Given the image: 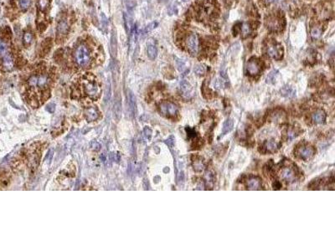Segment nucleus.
Masks as SVG:
<instances>
[{"instance_id":"412c9836","label":"nucleus","mask_w":335,"mask_h":251,"mask_svg":"<svg viewBox=\"0 0 335 251\" xmlns=\"http://www.w3.org/2000/svg\"><path fill=\"white\" fill-rule=\"evenodd\" d=\"M268 24H267V28H269L270 29H272V30H277L280 26H281V23L278 20V18H275V17H270L268 18Z\"/></svg>"},{"instance_id":"f257e3e1","label":"nucleus","mask_w":335,"mask_h":251,"mask_svg":"<svg viewBox=\"0 0 335 251\" xmlns=\"http://www.w3.org/2000/svg\"><path fill=\"white\" fill-rule=\"evenodd\" d=\"M49 82L50 79L46 74H35L31 75L28 79V85L30 88L29 94L34 92L35 90H37L39 94H40V101H45L48 99L49 96Z\"/></svg>"},{"instance_id":"ddd939ff","label":"nucleus","mask_w":335,"mask_h":251,"mask_svg":"<svg viewBox=\"0 0 335 251\" xmlns=\"http://www.w3.org/2000/svg\"><path fill=\"white\" fill-rule=\"evenodd\" d=\"M280 146V144L276 141L273 139L271 140H267L264 142V144L262 145V152L263 153H267V152H270V153H272L277 152L278 148Z\"/></svg>"},{"instance_id":"423d86ee","label":"nucleus","mask_w":335,"mask_h":251,"mask_svg":"<svg viewBox=\"0 0 335 251\" xmlns=\"http://www.w3.org/2000/svg\"><path fill=\"white\" fill-rule=\"evenodd\" d=\"M297 156L304 161H308V159L312 158L313 155L315 154V150L312 146L301 145L296 150Z\"/></svg>"},{"instance_id":"f03ea898","label":"nucleus","mask_w":335,"mask_h":251,"mask_svg":"<svg viewBox=\"0 0 335 251\" xmlns=\"http://www.w3.org/2000/svg\"><path fill=\"white\" fill-rule=\"evenodd\" d=\"M83 92L86 96L90 97L91 100H97L102 93V88L99 85L97 79L92 75H85L81 82Z\"/></svg>"},{"instance_id":"aec40b11","label":"nucleus","mask_w":335,"mask_h":251,"mask_svg":"<svg viewBox=\"0 0 335 251\" xmlns=\"http://www.w3.org/2000/svg\"><path fill=\"white\" fill-rule=\"evenodd\" d=\"M52 47V40L50 38L45 39L41 44V53L43 54H47Z\"/></svg>"},{"instance_id":"9b49d317","label":"nucleus","mask_w":335,"mask_h":251,"mask_svg":"<svg viewBox=\"0 0 335 251\" xmlns=\"http://www.w3.org/2000/svg\"><path fill=\"white\" fill-rule=\"evenodd\" d=\"M286 118L287 117H286V112L283 110H281V109H277V110H273L272 112L270 114V117H269L271 121L278 124L285 123L286 121Z\"/></svg>"},{"instance_id":"c03bdc74","label":"nucleus","mask_w":335,"mask_h":251,"mask_svg":"<svg viewBox=\"0 0 335 251\" xmlns=\"http://www.w3.org/2000/svg\"><path fill=\"white\" fill-rule=\"evenodd\" d=\"M144 132L146 133V135H147L148 137H150L151 134H152V131H151V130H150L149 128H147V127L144 129Z\"/></svg>"},{"instance_id":"f704fd0d","label":"nucleus","mask_w":335,"mask_h":251,"mask_svg":"<svg viewBox=\"0 0 335 251\" xmlns=\"http://www.w3.org/2000/svg\"><path fill=\"white\" fill-rule=\"evenodd\" d=\"M18 3H19L20 8L25 10L29 8V6L31 4V0H18Z\"/></svg>"},{"instance_id":"39448f33","label":"nucleus","mask_w":335,"mask_h":251,"mask_svg":"<svg viewBox=\"0 0 335 251\" xmlns=\"http://www.w3.org/2000/svg\"><path fill=\"white\" fill-rule=\"evenodd\" d=\"M185 44L187 47L188 52L190 53L191 55L195 56L198 54L199 52V39L195 34L190 33L186 38L185 40Z\"/></svg>"},{"instance_id":"4468645a","label":"nucleus","mask_w":335,"mask_h":251,"mask_svg":"<svg viewBox=\"0 0 335 251\" xmlns=\"http://www.w3.org/2000/svg\"><path fill=\"white\" fill-rule=\"evenodd\" d=\"M246 186L249 190H259L261 188V181L257 177H250L246 180Z\"/></svg>"},{"instance_id":"473e14b6","label":"nucleus","mask_w":335,"mask_h":251,"mask_svg":"<svg viewBox=\"0 0 335 251\" xmlns=\"http://www.w3.org/2000/svg\"><path fill=\"white\" fill-rule=\"evenodd\" d=\"M194 72L198 75H204L206 72L205 66H204V65H201V64L197 65L195 66V68H194Z\"/></svg>"},{"instance_id":"37998d69","label":"nucleus","mask_w":335,"mask_h":251,"mask_svg":"<svg viewBox=\"0 0 335 251\" xmlns=\"http://www.w3.org/2000/svg\"><path fill=\"white\" fill-rule=\"evenodd\" d=\"M38 29H39L40 32L42 33V32L45 29V24L44 23H40V24H39V26H38Z\"/></svg>"},{"instance_id":"58836bf2","label":"nucleus","mask_w":335,"mask_h":251,"mask_svg":"<svg viewBox=\"0 0 335 251\" xmlns=\"http://www.w3.org/2000/svg\"><path fill=\"white\" fill-rule=\"evenodd\" d=\"M158 24L157 22H152L151 23V24H149L146 27L145 32H150V31H152V29H154L158 26Z\"/></svg>"},{"instance_id":"7ed1b4c3","label":"nucleus","mask_w":335,"mask_h":251,"mask_svg":"<svg viewBox=\"0 0 335 251\" xmlns=\"http://www.w3.org/2000/svg\"><path fill=\"white\" fill-rule=\"evenodd\" d=\"M74 58L76 65L81 68H88L91 65L92 57L89 48L84 44H79L75 49Z\"/></svg>"},{"instance_id":"20e7f679","label":"nucleus","mask_w":335,"mask_h":251,"mask_svg":"<svg viewBox=\"0 0 335 251\" xmlns=\"http://www.w3.org/2000/svg\"><path fill=\"white\" fill-rule=\"evenodd\" d=\"M159 110H160L161 114H163L167 117H174L178 113L179 108L173 102L164 101L159 104Z\"/></svg>"},{"instance_id":"7c9ffc66","label":"nucleus","mask_w":335,"mask_h":251,"mask_svg":"<svg viewBox=\"0 0 335 251\" xmlns=\"http://www.w3.org/2000/svg\"><path fill=\"white\" fill-rule=\"evenodd\" d=\"M175 60H176L175 61H176V65H177V67H178V70L180 72H182V73L186 72L187 71V67H186L185 63L182 60H180V59L177 57H175Z\"/></svg>"},{"instance_id":"72a5a7b5","label":"nucleus","mask_w":335,"mask_h":251,"mask_svg":"<svg viewBox=\"0 0 335 251\" xmlns=\"http://www.w3.org/2000/svg\"><path fill=\"white\" fill-rule=\"evenodd\" d=\"M124 23H125L127 31V33H129L130 30H131V28H132V18L127 13H124Z\"/></svg>"},{"instance_id":"1a4fd4ad","label":"nucleus","mask_w":335,"mask_h":251,"mask_svg":"<svg viewBox=\"0 0 335 251\" xmlns=\"http://www.w3.org/2000/svg\"><path fill=\"white\" fill-rule=\"evenodd\" d=\"M261 71V67L260 65L259 61L257 59L252 57L250 58L246 63V71L247 73L251 76H255L259 75L260 72Z\"/></svg>"},{"instance_id":"c85d7f7f","label":"nucleus","mask_w":335,"mask_h":251,"mask_svg":"<svg viewBox=\"0 0 335 251\" xmlns=\"http://www.w3.org/2000/svg\"><path fill=\"white\" fill-rule=\"evenodd\" d=\"M241 34L244 38H246L247 36H249L251 33V26H250V24L248 23H245L241 25Z\"/></svg>"},{"instance_id":"5701e85b","label":"nucleus","mask_w":335,"mask_h":251,"mask_svg":"<svg viewBox=\"0 0 335 251\" xmlns=\"http://www.w3.org/2000/svg\"><path fill=\"white\" fill-rule=\"evenodd\" d=\"M127 100H128V105H129L130 110H131V113L133 114L134 111L136 110V100H135V96H134L133 93L131 91H127Z\"/></svg>"},{"instance_id":"a19ab883","label":"nucleus","mask_w":335,"mask_h":251,"mask_svg":"<svg viewBox=\"0 0 335 251\" xmlns=\"http://www.w3.org/2000/svg\"><path fill=\"white\" fill-rule=\"evenodd\" d=\"M7 51V47H6V44L4 42H1L0 41V54H4V55Z\"/></svg>"},{"instance_id":"ea45409f","label":"nucleus","mask_w":335,"mask_h":251,"mask_svg":"<svg viewBox=\"0 0 335 251\" xmlns=\"http://www.w3.org/2000/svg\"><path fill=\"white\" fill-rule=\"evenodd\" d=\"M241 25L242 24L241 23H237L236 25H234V29H233V33H234V35H236L237 34L241 31Z\"/></svg>"},{"instance_id":"bb28decb","label":"nucleus","mask_w":335,"mask_h":251,"mask_svg":"<svg viewBox=\"0 0 335 251\" xmlns=\"http://www.w3.org/2000/svg\"><path fill=\"white\" fill-rule=\"evenodd\" d=\"M281 93L283 96L287 97V98H291L295 96V91L289 86H284L281 90Z\"/></svg>"},{"instance_id":"6e6552de","label":"nucleus","mask_w":335,"mask_h":251,"mask_svg":"<svg viewBox=\"0 0 335 251\" xmlns=\"http://www.w3.org/2000/svg\"><path fill=\"white\" fill-rule=\"evenodd\" d=\"M198 13L201 17H206V18H214L217 15V12L215 10L214 5L210 3H205L200 6Z\"/></svg>"},{"instance_id":"a878e982","label":"nucleus","mask_w":335,"mask_h":251,"mask_svg":"<svg viewBox=\"0 0 335 251\" xmlns=\"http://www.w3.org/2000/svg\"><path fill=\"white\" fill-rule=\"evenodd\" d=\"M34 40V37H33V34H32L30 31H27L24 33V37H23V42L25 46H29L32 44Z\"/></svg>"},{"instance_id":"4be33fe9","label":"nucleus","mask_w":335,"mask_h":251,"mask_svg":"<svg viewBox=\"0 0 335 251\" xmlns=\"http://www.w3.org/2000/svg\"><path fill=\"white\" fill-rule=\"evenodd\" d=\"M233 126H234V121H233V120L230 119V118L226 119V121L224 122L223 128H222V135H221V137H223L225 135H226L227 133H229V132H230V131L232 130Z\"/></svg>"},{"instance_id":"2f4dec72","label":"nucleus","mask_w":335,"mask_h":251,"mask_svg":"<svg viewBox=\"0 0 335 251\" xmlns=\"http://www.w3.org/2000/svg\"><path fill=\"white\" fill-rule=\"evenodd\" d=\"M277 74H278V71L276 70H273L272 71H271L269 74H268L267 77V83L268 84H273L276 80L277 78Z\"/></svg>"},{"instance_id":"f8f14e48","label":"nucleus","mask_w":335,"mask_h":251,"mask_svg":"<svg viewBox=\"0 0 335 251\" xmlns=\"http://www.w3.org/2000/svg\"><path fill=\"white\" fill-rule=\"evenodd\" d=\"M297 177V173L294 168L291 167H285L281 169V177L284 181L287 183H292L294 182Z\"/></svg>"},{"instance_id":"2eb2a0df","label":"nucleus","mask_w":335,"mask_h":251,"mask_svg":"<svg viewBox=\"0 0 335 251\" xmlns=\"http://www.w3.org/2000/svg\"><path fill=\"white\" fill-rule=\"evenodd\" d=\"M193 168L195 172H202L205 168V162L204 159L200 156H193L192 157Z\"/></svg>"},{"instance_id":"de8ad7c7","label":"nucleus","mask_w":335,"mask_h":251,"mask_svg":"<svg viewBox=\"0 0 335 251\" xmlns=\"http://www.w3.org/2000/svg\"><path fill=\"white\" fill-rule=\"evenodd\" d=\"M183 1H188V0H183Z\"/></svg>"},{"instance_id":"cd10ccee","label":"nucleus","mask_w":335,"mask_h":251,"mask_svg":"<svg viewBox=\"0 0 335 251\" xmlns=\"http://www.w3.org/2000/svg\"><path fill=\"white\" fill-rule=\"evenodd\" d=\"M0 36H2L3 40H10V38L12 37V31L10 29V28L9 26H6L3 29H1Z\"/></svg>"},{"instance_id":"e433bc0d","label":"nucleus","mask_w":335,"mask_h":251,"mask_svg":"<svg viewBox=\"0 0 335 251\" xmlns=\"http://www.w3.org/2000/svg\"><path fill=\"white\" fill-rule=\"evenodd\" d=\"M185 131H186V133H187V136L188 138H193V137H196V132H195V130L194 128L187 127H185Z\"/></svg>"},{"instance_id":"c9c22d12","label":"nucleus","mask_w":335,"mask_h":251,"mask_svg":"<svg viewBox=\"0 0 335 251\" xmlns=\"http://www.w3.org/2000/svg\"><path fill=\"white\" fill-rule=\"evenodd\" d=\"M50 0H39V8L40 10L45 11V9L48 8Z\"/></svg>"},{"instance_id":"79ce46f5","label":"nucleus","mask_w":335,"mask_h":251,"mask_svg":"<svg viewBox=\"0 0 335 251\" xmlns=\"http://www.w3.org/2000/svg\"><path fill=\"white\" fill-rule=\"evenodd\" d=\"M281 188V184L278 182V181H275V183H273V188L274 189H280Z\"/></svg>"},{"instance_id":"b1692460","label":"nucleus","mask_w":335,"mask_h":251,"mask_svg":"<svg viewBox=\"0 0 335 251\" xmlns=\"http://www.w3.org/2000/svg\"><path fill=\"white\" fill-rule=\"evenodd\" d=\"M214 173L212 172H210V171H208V172H206L205 173V184L206 186L208 187V188H213V187H214Z\"/></svg>"},{"instance_id":"9d476101","label":"nucleus","mask_w":335,"mask_h":251,"mask_svg":"<svg viewBox=\"0 0 335 251\" xmlns=\"http://www.w3.org/2000/svg\"><path fill=\"white\" fill-rule=\"evenodd\" d=\"M84 116H85V120L88 122L95 121L99 118L100 116V111L99 109L96 106H90L85 107L84 110Z\"/></svg>"},{"instance_id":"a18cd8bd","label":"nucleus","mask_w":335,"mask_h":251,"mask_svg":"<svg viewBox=\"0 0 335 251\" xmlns=\"http://www.w3.org/2000/svg\"><path fill=\"white\" fill-rule=\"evenodd\" d=\"M267 4H270V3H272V2H273L274 0H265Z\"/></svg>"},{"instance_id":"dca6fc26","label":"nucleus","mask_w":335,"mask_h":251,"mask_svg":"<svg viewBox=\"0 0 335 251\" xmlns=\"http://www.w3.org/2000/svg\"><path fill=\"white\" fill-rule=\"evenodd\" d=\"M180 90H181V93H182V96L183 97H185L186 99H189L190 97L192 96L193 95V89L192 86L189 85L188 82L183 80L181 83H180Z\"/></svg>"},{"instance_id":"c756f323","label":"nucleus","mask_w":335,"mask_h":251,"mask_svg":"<svg viewBox=\"0 0 335 251\" xmlns=\"http://www.w3.org/2000/svg\"><path fill=\"white\" fill-rule=\"evenodd\" d=\"M322 35V29L319 27H313L311 29V37L313 40H318Z\"/></svg>"},{"instance_id":"0eeeda50","label":"nucleus","mask_w":335,"mask_h":251,"mask_svg":"<svg viewBox=\"0 0 335 251\" xmlns=\"http://www.w3.org/2000/svg\"><path fill=\"white\" fill-rule=\"evenodd\" d=\"M283 53H284V50L281 44L273 43L268 46L267 54L271 58L274 59L275 60H280L283 56Z\"/></svg>"},{"instance_id":"6ab92c4d","label":"nucleus","mask_w":335,"mask_h":251,"mask_svg":"<svg viewBox=\"0 0 335 251\" xmlns=\"http://www.w3.org/2000/svg\"><path fill=\"white\" fill-rule=\"evenodd\" d=\"M69 32V25L65 20H61L58 23L57 25V33L60 36L66 35Z\"/></svg>"},{"instance_id":"4c0bfd02","label":"nucleus","mask_w":335,"mask_h":251,"mask_svg":"<svg viewBox=\"0 0 335 251\" xmlns=\"http://www.w3.org/2000/svg\"><path fill=\"white\" fill-rule=\"evenodd\" d=\"M297 136V132H296V130H295L294 128H290V129L287 131V137H288V138H289L290 140L295 138Z\"/></svg>"},{"instance_id":"f3484780","label":"nucleus","mask_w":335,"mask_h":251,"mask_svg":"<svg viewBox=\"0 0 335 251\" xmlns=\"http://www.w3.org/2000/svg\"><path fill=\"white\" fill-rule=\"evenodd\" d=\"M311 118L315 124H322L325 121L326 113L322 110H317L312 114Z\"/></svg>"},{"instance_id":"393cba45","label":"nucleus","mask_w":335,"mask_h":251,"mask_svg":"<svg viewBox=\"0 0 335 251\" xmlns=\"http://www.w3.org/2000/svg\"><path fill=\"white\" fill-rule=\"evenodd\" d=\"M147 54L150 60H155L158 55V50L157 48L152 44H148L147 47Z\"/></svg>"},{"instance_id":"09e8293b","label":"nucleus","mask_w":335,"mask_h":251,"mask_svg":"<svg viewBox=\"0 0 335 251\" xmlns=\"http://www.w3.org/2000/svg\"><path fill=\"white\" fill-rule=\"evenodd\" d=\"M0 132H1V129H0Z\"/></svg>"},{"instance_id":"a211bd4d","label":"nucleus","mask_w":335,"mask_h":251,"mask_svg":"<svg viewBox=\"0 0 335 251\" xmlns=\"http://www.w3.org/2000/svg\"><path fill=\"white\" fill-rule=\"evenodd\" d=\"M110 49H111V54L112 57H116L117 54V37H116V31L113 30L111 35V41H110Z\"/></svg>"},{"instance_id":"49530a36","label":"nucleus","mask_w":335,"mask_h":251,"mask_svg":"<svg viewBox=\"0 0 335 251\" xmlns=\"http://www.w3.org/2000/svg\"><path fill=\"white\" fill-rule=\"evenodd\" d=\"M158 1H159V2H165L166 0H158Z\"/></svg>"}]
</instances>
